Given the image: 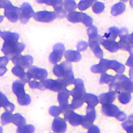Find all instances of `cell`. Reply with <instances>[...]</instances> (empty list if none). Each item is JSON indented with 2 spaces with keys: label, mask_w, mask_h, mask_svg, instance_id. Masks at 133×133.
Listing matches in <instances>:
<instances>
[{
  "label": "cell",
  "mask_w": 133,
  "mask_h": 133,
  "mask_svg": "<svg viewBox=\"0 0 133 133\" xmlns=\"http://www.w3.org/2000/svg\"><path fill=\"white\" fill-rule=\"evenodd\" d=\"M73 84L74 87L70 91V95L72 96L73 99L72 103L69 104V109L71 110L78 108L82 105L86 94L84 82L81 79H75Z\"/></svg>",
  "instance_id": "1"
},
{
  "label": "cell",
  "mask_w": 133,
  "mask_h": 133,
  "mask_svg": "<svg viewBox=\"0 0 133 133\" xmlns=\"http://www.w3.org/2000/svg\"><path fill=\"white\" fill-rule=\"evenodd\" d=\"M109 69H112L120 74L123 73L125 70V66L116 60H109L102 59L99 64L94 65L91 68V71L95 73H105Z\"/></svg>",
  "instance_id": "2"
},
{
  "label": "cell",
  "mask_w": 133,
  "mask_h": 133,
  "mask_svg": "<svg viewBox=\"0 0 133 133\" xmlns=\"http://www.w3.org/2000/svg\"><path fill=\"white\" fill-rule=\"evenodd\" d=\"M110 91L121 92L122 91L133 92V81L123 74H116L115 80L110 85Z\"/></svg>",
  "instance_id": "3"
},
{
  "label": "cell",
  "mask_w": 133,
  "mask_h": 133,
  "mask_svg": "<svg viewBox=\"0 0 133 133\" xmlns=\"http://www.w3.org/2000/svg\"><path fill=\"white\" fill-rule=\"evenodd\" d=\"M53 73L58 77L64 80L68 85L73 84L75 79L72 65L68 61H63L59 64H55L53 68Z\"/></svg>",
  "instance_id": "4"
},
{
  "label": "cell",
  "mask_w": 133,
  "mask_h": 133,
  "mask_svg": "<svg viewBox=\"0 0 133 133\" xmlns=\"http://www.w3.org/2000/svg\"><path fill=\"white\" fill-rule=\"evenodd\" d=\"M25 47V44L22 43H19L14 40H8L4 41L2 50L6 57L12 59L17 55H20Z\"/></svg>",
  "instance_id": "5"
},
{
  "label": "cell",
  "mask_w": 133,
  "mask_h": 133,
  "mask_svg": "<svg viewBox=\"0 0 133 133\" xmlns=\"http://www.w3.org/2000/svg\"><path fill=\"white\" fill-rule=\"evenodd\" d=\"M24 83L22 81H15L12 86L13 92L16 95L18 103L21 105H26L30 103L31 99L30 96L25 92Z\"/></svg>",
  "instance_id": "6"
},
{
  "label": "cell",
  "mask_w": 133,
  "mask_h": 133,
  "mask_svg": "<svg viewBox=\"0 0 133 133\" xmlns=\"http://www.w3.org/2000/svg\"><path fill=\"white\" fill-rule=\"evenodd\" d=\"M45 88L48 89L50 90L61 92L66 89V86L68 85L66 82L62 78L57 79H46L41 81Z\"/></svg>",
  "instance_id": "7"
},
{
  "label": "cell",
  "mask_w": 133,
  "mask_h": 133,
  "mask_svg": "<svg viewBox=\"0 0 133 133\" xmlns=\"http://www.w3.org/2000/svg\"><path fill=\"white\" fill-rule=\"evenodd\" d=\"M66 18L69 21L73 23L81 22L86 26H91L92 25V19L83 12L74 11L69 12L67 15Z\"/></svg>",
  "instance_id": "8"
},
{
  "label": "cell",
  "mask_w": 133,
  "mask_h": 133,
  "mask_svg": "<svg viewBox=\"0 0 133 133\" xmlns=\"http://www.w3.org/2000/svg\"><path fill=\"white\" fill-rule=\"evenodd\" d=\"M39 3H45L54 7L56 16L59 18H63L66 15V11L63 8V2L61 0H37Z\"/></svg>",
  "instance_id": "9"
},
{
  "label": "cell",
  "mask_w": 133,
  "mask_h": 133,
  "mask_svg": "<svg viewBox=\"0 0 133 133\" xmlns=\"http://www.w3.org/2000/svg\"><path fill=\"white\" fill-rule=\"evenodd\" d=\"M128 32L126 28H123L119 31V36L120 40L118 42L119 48L127 50L130 54H133V46H132L128 40Z\"/></svg>",
  "instance_id": "10"
},
{
  "label": "cell",
  "mask_w": 133,
  "mask_h": 133,
  "mask_svg": "<svg viewBox=\"0 0 133 133\" xmlns=\"http://www.w3.org/2000/svg\"><path fill=\"white\" fill-rule=\"evenodd\" d=\"M4 9L5 16L9 21L15 22L18 20L20 11V8L13 6L10 2L7 1Z\"/></svg>",
  "instance_id": "11"
},
{
  "label": "cell",
  "mask_w": 133,
  "mask_h": 133,
  "mask_svg": "<svg viewBox=\"0 0 133 133\" xmlns=\"http://www.w3.org/2000/svg\"><path fill=\"white\" fill-rule=\"evenodd\" d=\"M65 47L63 44L58 43L55 44L53 50L49 56L50 62L53 64H56L61 59Z\"/></svg>",
  "instance_id": "12"
},
{
  "label": "cell",
  "mask_w": 133,
  "mask_h": 133,
  "mask_svg": "<svg viewBox=\"0 0 133 133\" xmlns=\"http://www.w3.org/2000/svg\"><path fill=\"white\" fill-rule=\"evenodd\" d=\"M19 19L22 23H26L30 18L34 15V11L31 6L28 3H23L20 8Z\"/></svg>",
  "instance_id": "13"
},
{
  "label": "cell",
  "mask_w": 133,
  "mask_h": 133,
  "mask_svg": "<svg viewBox=\"0 0 133 133\" xmlns=\"http://www.w3.org/2000/svg\"><path fill=\"white\" fill-rule=\"evenodd\" d=\"M14 64L17 66H19L22 68H27L32 66L33 58L30 55H19L11 59Z\"/></svg>",
  "instance_id": "14"
},
{
  "label": "cell",
  "mask_w": 133,
  "mask_h": 133,
  "mask_svg": "<svg viewBox=\"0 0 133 133\" xmlns=\"http://www.w3.org/2000/svg\"><path fill=\"white\" fill-rule=\"evenodd\" d=\"M27 73L30 75L31 78L40 80L41 81L46 79L48 76L46 70L38 68L36 66H30Z\"/></svg>",
  "instance_id": "15"
},
{
  "label": "cell",
  "mask_w": 133,
  "mask_h": 133,
  "mask_svg": "<svg viewBox=\"0 0 133 133\" xmlns=\"http://www.w3.org/2000/svg\"><path fill=\"white\" fill-rule=\"evenodd\" d=\"M55 12L49 11H40L34 14L33 17L37 21L43 22H50L52 21L56 18Z\"/></svg>",
  "instance_id": "16"
},
{
  "label": "cell",
  "mask_w": 133,
  "mask_h": 133,
  "mask_svg": "<svg viewBox=\"0 0 133 133\" xmlns=\"http://www.w3.org/2000/svg\"><path fill=\"white\" fill-rule=\"evenodd\" d=\"M70 96V91L67 89L58 93V100L59 103V108L62 112H65L69 109L68 99Z\"/></svg>",
  "instance_id": "17"
},
{
  "label": "cell",
  "mask_w": 133,
  "mask_h": 133,
  "mask_svg": "<svg viewBox=\"0 0 133 133\" xmlns=\"http://www.w3.org/2000/svg\"><path fill=\"white\" fill-rule=\"evenodd\" d=\"M100 38L101 36L98 35V36L96 38L89 39L88 45L95 56L99 59H102L103 58V51L100 47Z\"/></svg>",
  "instance_id": "18"
},
{
  "label": "cell",
  "mask_w": 133,
  "mask_h": 133,
  "mask_svg": "<svg viewBox=\"0 0 133 133\" xmlns=\"http://www.w3.org/2000/svg\"><path fill=\"white\" fill-rule=\"evenodd\" d=\"M52 130L56 133H64L66 129L65 120L59 117H55L51 125Z\"/></svg>",
  "instance_id": "19"
},
{
  "label": "cell",
  "mask_w": 133,
  "mask_h": 133,
  "mask_svg": "<svg viewBox=\"0 0 133 133\" xmlns=\"http://www.w3.org/2000/svg\"><path fill=\"white\" fill-rule=\"evenodd\" d=\"M100 43L107 50L110 52L117 51L119 48L118 42H116L115 41L105 39L101 36Z\"/></svg>",
  "instance_id": "20"
},
{
  "label": "cell",
  "mask_w": 133,
  "mask_h": 133,
  "mask_svg": "<svg viewBox=\"0 0 133 133\" xmlns=\"http://www.w3.org/2000/svg\"><path fill=\"white\" fill-rule=\"evenodd\" d=\"M82 118L81 116L74 113L71 109H69L64 112V119L68 121L72 125H77Z\"/></svg>",
  "instance_id": "21"
},
{
  "label": "cell",
  "mask_w": 133,
  "mask_h": 133,
  "mask_svg": "<svg viewBox=\"0 0 133 133\" xmlns=\"http://www.w3.org/2000/svg\"><path fill=\"white\" fill-rule=\"evenodd\" d=\"M12 73L16 76L19 77L24 83L29 82L31 79L30 75L25 72L24 69L21 66L16 65L12 69Z\"/></svg>",
  "instance_id": "22"
},
{
  "label": "cell",
  "mask_w": 133,
  "mask_h": 133,
  "mask_svg": "<svg viewBox=\"0 0 133 133\" xmlns=\"http://www.w3.org/2000/svg\"><path fill=\"white\" fill-rule=\"evenodd\" d=\"M2 107H3L7 112L10 113L15 109V105L9 102L6 96L0 91V108Z\"/></svg>",
  "instance_id": "23"
},
{
  "label": "cell",
  "mask_w": 133,
  "mask_h": 133,
  "mask_svg": "<svg viewBox=\"0 0 133 133\" xmlns=\"http://www.w3.org/2000/svg\"><path fill=\"white\" fill-rule=\"evenodd\" d=\"M64 55L66 61L69 62L79 61L82 58L81 54L77 50H66L65 51Z\"/></svg>",
  "instance_id": "24"
},
{
  "label": "cell",
  "mask_w": 133,
  "mask_h": 133,
  "mask_svg": "<svg viewBox=\"0 0 133 133\" xmlns=\"http://www.w3.org/2000/svg\"><path fill=\"white\" fill-rule=\"evenodd\" d=\"M119 30L116 26H112L110 28L108 31L106 32L102 36L103 38L115 41V39L119 35Z\"/></svg>",
  "instance_id": "25"
},
{
  "label": "cell",
  "mask_w": 133,
  "mask_h": 133,
  "mask_svg": "<svg viewBox=\"0 0 133 133\" xmlns=\"http://www.w3.org/2000/svg\"><path fill=\"white\" fill-rule=\"evenodd\" d=\"M125 4L122 2H119L114 4L112 7L111 11V14L114 16H116L120 14H122L125 11Z\"/></svg>",
  "instance_id": "26"
},
{
  "label": "cell",
  "mask_w": 133,
  "mask_h": 133,
  "mask_svg": "<svg viewBox=\"0 0 133 133\" xmlns=\"http://www.w3.org/2000/svg\"><path fill=\"white\" fill-rule=\"evenodd\" d=\"M12 123L18 126V127H21L25 124L26 120L25 118L19 113L13 114Z\"/></svg>",
  "instance_id": "27"
},
{
  "label": "cell",
  "mask_w": 133,
  "mask_h": 133,
  "mask_svg": "<svg viewBox=\"0 0 133 133\" xmlns=\"http://www.w3.org/2000/svg\"><path fill=\"white\" fill-rule=\"evenodd\" d=\"M35 127L31 124H25L24 125L18 127L17 133H34Z\"/></svg>",
  "instance_id": "28"
},
{
  "label": "cell",
  "mask_w": 133,
  "mask_h": 133,
  "mask_svg": "<svg viewBox=\"0 0 133 133\" xmlns=\"http://www.w3.org/2000/svg\"><path fill=\"white\" fill-rule=\"evenodd\" d=\"M63 6L65 11L69 12L74 11L76 8V4L74 1H64L63 2Z\"/></svg>",
  "instance_id": "29"
},
{
  "label": "cell",
  "mask_w": 133,
  "mask_h": 133,
  "mask_svg": "<svg viewBox=\"0 0 133 133\" xmlns=\"http://www.w3.org/2000/svg\"><path fill=\"white\" fill-rule=\"evenodd\" d=\"M115 80V76L110 75L105 73H102L99 82L100 84H108L113 82Z\"/></svg>",
  "instance_id": "30"
},
{
  "label": "cell",
  "mask_w": 133,
  "mask_h": 133,
  "mask_svg": "<svg viewBox=\"0 0 133 133\" xmlns=\"http://www.w3.org/2000/svg\"><path fill=\"white\" fill-rule=\"evenodd\" d=\"M13 114L9 112L6 111L1 116V123L5 125L9 123H12Z\"/></svg>",
  "instance_id": "31"
},
{
  "label": "cell",
  "mask_w": 133,
  "mask_h": 133,
  "mask_svg": "<svg viewBox=\"0 0 133 133\" xmlns=\"http://www.w3.org/2000/svg\"><path fill=\"white\" fill-rule=\"evenodd\" d=\"M104 4L101 2L95 1L92 4V8L95 13L99 14L101 13L104 9Z\"/></svg>",
  "instance_id": "32"
},
{
  "label": "cell",
  "mask_w": 133,
  "mask_h": 133,
  "mask_svg": "<svg viewBox=\"0 0 133 133\" xmlns=\"http://www.w3.org/2000/svg\"><path fill=\"white\" fill-rule=\"evenodd\" d=\"M95 2V1H81L77 5V7L79 10L83 11L91 6Z\"/></svg>",
  "instance_id": "33"
},
{
  "label": "cell",
  "mask_w": 133,
  "mask_h": 133,
  "mask_svg": "<svg viewBox=\"0 0 133 133\" xmlns=\"http://www.w3.org/2000/svg\"><path fill=\"white\" fill-rule=\"evenodd\" d=\"M115 94L113 91H110L107 94H103L100 96V98L102 102H107L111 101L115 98Z\"/></svg>",
  "instance_id": "34"
},
{
  "label": "cell",
  "mask_w": 133,
  "mask_h": 133,
  "mask_svg": "<svg viewBox=\"0 0 133 133\" xmlns=\"http://www.w3.org/2000/svg\"><path fill=\"white\" fill-rule=\"evenodd\" d=\"M87 34L89 37V39L96 38L98 36L97 28L94 25L90 26L87 29Z\"/></svg>",
  "instance_id": "35"
},
{
  "label": "cell",
  "mask_w": 133,
  "mask_h": 133,
  "mask_svg": "<svg viewBox=\"0 0 133 133\" xmlns=\"http://www.w3.org/2000/svg\"><path fill=\"white\" fill-rule=\"evenodd\" d=\"M62 112V110L60 109L59 107L57 106H51L49 109V114L54 116L55 117H58L59 114Z\"/></svg>",
  "instance_id": "36"
},
{
  "label": "cell",
  "mask_w": 133,
  "mask_h": 133,
  "mask_svg": "<svg viewBox=\"0 0 133 133\" xmlns=\"http://www.w3.org/2000/svg\"><path fill=\"white\" fill-rule=\"evenodd\" d=\"M118 98L122 102L126 103L128 102L130 99V92L128 91H122L119 95Z\"/></svg>",
  "instance_id": "37"
},
{
  "label": "cell",
  "mask_w": 133,
  "mask_h": 133,
  "mask_svg": "<svg viewBox=\"0 0 133 133\" xmlns=\"http://www.w3.org/2000/svg\"><path fill=\"white\" fill-rule=\"evenodd\" d=\"M29 86L32 88H37L39 89H45V87L41 83V82H38L35 81H31L29 82Z\"/></svg>",
  "instance_id": "38"
},
{
  "label": "cell",
  "mask_w": 133,
  "mask_h": 133,
  "mask_svg": "<svg viewBox=\"0 0 133 133\" xmlns=\"http://www.w3.org/2000/svg\"><path fill=\"white\" fill-rule=\"evenodd\" d=\"M88 46V44L85 41H80L77 44V49L78 51L85 50Z\"/></svg>",
  "instance_id": "39"
},
{
  "label": "cell",
  "mask_w": 133,
  "mask_h": 133,
  "mask_svg": "<svg viewBox=\"0 0 133 133\" xmlns=\"http://www.w3.org/2000/svg\"><path fill=\"white\" fill-rule=\"evenodd\" d=\"M9 61V58L6 56L0 57V66H5L8 63Z\"/></svg>",
  "instance_id": "40"
},
{
  "label": "cell",
  "mask_w": 133,
  "mask_h": 133,
  "mask_svg": "<svg viewBox=\"0 0 133 133\" xmlns=\"http://www.w3.org/2000/svg\"><path fill=\"white\" fill-rule=\"evenodd\" d=\"M126 64L129 66L133 68V54H131L128 58Z\"/></svg>",
  "instance_id": "41"
},
{
  "label": "cell",
  "mask_w": 133,
  "mask_h": 133,
  "mask_svg": "<svg viewBox=\"0 0 133 133\" xmlns=\"http://www.w3.org/2000/svg\"><path fill=\"white\" fill-rule=\"evenodd\" d=\"M7 71V69L4 66H0V76H3Z\"/></svg>",
  "instance_id": "42"
},
{
  "label": "cell",
  "mask_w": 133,
  "mask_h": 133,
  "mask_svg": "<svg viewBox=\"0 0 133 133\" xmlns=\"http://www.w3.org/2000/svg\"><path fill=\"white\" fill-rule=\"evenodd\" d=\"M128 40L129 43H130L132 46H133V32H132L131 34L128 35Z\"/></svg>",
  "instance_id": "43"
},
{
  "label": "cell",
  "mask_w": 133,
  "mask_h": 133,
  "mask_svg": "<svg viewBox=\"0 0 133 133\" xmlns=\"http://www.w3.org/2000/svg\"><path fill=\"white\" fill-rule=\"evenodd\" d=\"M7 1H3V0L0 1V8H5L7 4Z\"/></svg>",
  "instance_id": "44"
},
{
  "label": "cell",
  "mask_w": 133,
  "mask_h": 133,
  "mask_svg": "<svg viewBox=\"0 0 133 133\" xmlns=\"http://www.w3.org/2000/svg\"><path fill=\"white\" fill-rule=\"evenodd\" d=\"M129 76L131 79H133V68H131L129 70Z\"/></svg>",
  "instance_id": "45"
},
{
  "label": "cell",
  "mask_w": 133,
  "mask_h": 133,
  "mask_svg": "<svg viewBox=\"0 0 133 133\" xmlns=\"http://www.w3.org/2000/svg\"><path fill=\"white\" fill-rule=\"evenodd\" d=\"M3 19H4V17L2 15H0V23L3 20Z\"/></svg>",
  "instance_id": "46"
},
{
  "label": "cell",
  "mask_w": 133,
  "mask_h": 133,
  "mask_svg": "<svg viewBox=\"0 0 133 133\" xmlns=\"http://www.w3.org/2000/svg\"><path fill=\"white\" fill-rule=\"evenodd\" d=\"M129 3H130V6H131V7L133 8V0L130 1L129 2Z\"/></svg>",
  "instance_id": "47"
},
{
  "label": "cell",
  "mask_w": 133,
  "mask_h": 133,
  "mask_svg": "<svg viewBox=\"0 0 133 133\" xmlns=\"http://www.w3.org/2000/svg\"><path fill=\"white\" fill-rule=\"evenodd\" d=\"M3 132V128L0 127V133H2Z\"/></svg>",
  "instance_id": "48"
},
{
  "label": "cell",
  "mask_w": 133,
  "mask_h": 133,
  "mask_svg": "<svg viewBox=\"0 0 133 133\" xmlns=\"http://www.w3.org/2000/svg\"><path fill=\"white\" fill-rule=\"evenodd\" d=\"M50 133H53V132H50Z\"/></svg>",
  "instance_id": "49"
}]
</instances>
